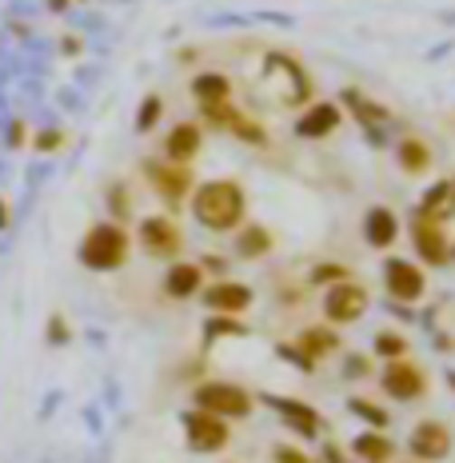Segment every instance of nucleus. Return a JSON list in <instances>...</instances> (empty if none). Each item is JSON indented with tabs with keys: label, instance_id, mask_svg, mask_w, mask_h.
<instances>
[{
	"label": "nucleus",
	"instance_id": "obj_4",
	"mask_svg": "<svg viewBox=\"0 0 455 463\" xmlns=\"http://www.w3.org/2000/svg\"><path fill=\"white\" fill-rule=\"evenodd\" d=\"M184 423V443H188V451H196V456H212V451H224L228 439H232V428L228 420L212 416L204 408H192L180 416Z\"/></svg>",
	"mask_w": 455,
	"mask_h": 463
},
{
	"label": "nucleus",
	"instance_id": "obj_45",
	"mask_svg": "<svg viewBox=\"0 0 455 463\" xmlns=\"http://www.w3.org/2000/svg\"><path fill=\"white\" fill-rule=\"evenodd\" d=\"M408 463H420V459H408Z\"/></svg>",
	"mask_w": 455,
	"mask_h": 463
},
{
	"label": "nucleus",
	"instance_id": "obj_34",
	"mask_svg": "<svg viewBox=\"0 0 455 463\" xmlns=\"http://www.w3.org/2000/svg\"><path fill=\"white\" fill-rule=\"evenodd\" d=\"M44 340L48 344H69L72 340V327H69V320H64V316H48V332H44Z\"/></svg>",
	"mask_w": 455,
	"mask_h": 463
},
{
	"label": "nucleus",
	"instance_id": "obj_29",
	"mask_svg": "<svg viewBox=\"0 0 455 463\" xmlns=\"http://www.w3.org/2000/svg\"><path fill=\"white\" fill-rule=\"evenodd\" d=\"M128 216H132V192L116 180V184H109V220L128 224Z\"/></svg>",
	"mask_w": 455,
	"mask_h": 463
},
{
	"label": "nucleus",
	"instance_id": "obj_12",
	"mask_svg": "<svg viewBox=\"0 0 455 463\" xmlns=\"http://www.w3.org/2000/svg\"><path fill=\"white\" fill-rule=\"evenodd\" d=\"M340 347V335L332 332V327L316 324V327H304V332L296 335L292 347H284V355H292V364H299L304 372H312L319 360H327V355Z\"/></svg>",
	"mask_w": 455,
	"mask_h": 463
},
{
	"label": "nucleus",
	"instance_id": "obj_10",
	"mask_svg": "<svg viewBox=\"0 0 455 463\" xmlns=\"http://www.w3.org/2000/svg\"><path fill=\"white\" fill-rule=\"evenodd\" d=\"M408 236H412V248H415V256H420V264H428V268L451 264V240H448V232H443V220H431V216L415 212Z\"/></svg>",
	"mask_w": 455,
	"mask_h": 463
},
{
	"label": "nucleus",
	"instance_id": "obj_39",
	"mask_svg": "<svg viewBox=\"0 0 455 463\" xmlns=\"http://www.w3.org/2000/svg\"><path fill=\"white\" fill-rule=\"evenodd\" d=\"M13 228V208H8V200L0 196V232H8Z\"/></svg>",
	"mask_w": 455,
	"mask_h": 463
},
{
	"label": "nucleus",
	"instance_id": "obj_6",
	"mask_svg": "<svg viewBox=\"0 0 455 463\" xmlns=\"http://www.w3.org/2000/svg\"><path fill=\"white\" fill-rule=\"evenodd\" d=\"M137 240H140L144 256L164 260V264L180 260V252H184V232H180L176 220L164 216V212H160V216H144V220H140Z\"/></svg>",
	"mask_w": 455,
	"mask_h": 463
},
{
	"label": "nucleus",
	"instance_id": "obj_41",
	"mask_svg": "<svg viewBox=\"0 0 455 463\" xmlns=\"http://www.w3.org/2000/svg\"><path fill=\"white\" fill-rule=\"evenodd\" d=\"M64 56H81V36H64Z\"/></svg>",
	"mask_w": 455,
	"mask_h": 463
},
{
	"label": "nucleus",
	"instance_id": "obj_23",
	"mask_svg": "<svg viewBox=\"0 0 455 463\" xmlns=\"http://www.w3.org/2000/svg\"><path fill=\"white\" fill-rule=\"evenodd\" d=\"M395 160H400V168L408 172V176H428L431 164H435L428 140H420V137H400V144H395Z\"/></svg>",
	"mask_w": 455,
	"mask_h": 463
},
{
	"label": "nucleus",
	"instance_id": "obj_32",
	"mask_svg": "<svg viewBox=\"0 0 455 463\" xmlns=\"http://www.w3.org/2000/svg\"><path fill=\"white\" fill-rule=\"evenodd\" d=\"M340 279H352L344 264H319V268H312V284H319V288H332V284H340Z\"/></svg>",
	"mask_w": 455,
	"mask_h": 463
},
{
	"label": "nucleus",
	"instance_id": "obj_38",
	"mask_svg": "<svg viewBox=\"0 0 455 463\" xmlns=\"http://www.w3.org/2000/svg\"><path fill=\"white\" fill-rule=\"evenodd\" d=\"M276 463H312L299 448H276Z\"/></svg>",
	"mask_w": 455,
	"mask_h": 463
},
{
	"label": "nucleus",
	"instance_id": "obj_5",
	"mask_svg": "<svg viewBox=\"0 0 455 463\" xmlns=\"http://www.w3.org/2000/svg\"><path fill=\"white\" fill-rule=\"evenodd\" d=\"M144 180L152 184V192L164 200L168 208H180L192 196V168L188 164H172V160H144Z\"/></svg>",
	"mask_w": 455,
	"mask_h": 463
},
{
	"label": "nucleus",
	"instance_id": "obj_46",
	"mask_svg": "<svg viewBox=\"0 0 455 463\" xmlns=\"http://www.w3.org/2000/svg\"><path fill=\"white\" fill-rule=\"evenodd\" d=\"M451 192H455V180H451Z\"/></svg>",
	"mask_w": 455,
	"mask_h": 463
},
{
	"label": "nucleus",
	"instance_id": "obj_40",
	"mask_svg": "<svg viewBox=\"0 0 455 463\" xmlns=\"http://www.w3.org/2000/svg\"><path fill=\"white\" fill-rule=\"evenodd\" d=\"M324 463H347V459H344V451L336 448V443H324Z\"/></svg>",
	"mask_w": 455,
	"mask_h": 463
},
{
	"label": "nucleus",
	"instance_id": "obj_43",
	"mask_svg": "<svg viewBox=\"0 0 455 463\" xmlns=\"http://www.w3.org/2000/svg\"><path fill=\"white\" fill-rule=\"evenodd\" d=\"M451 388H455V372H451Z\"/></svg>",
	"mask_w": 455,
	"mask_h": 463
},
{
	"label": "nucleus",
	"instance_id": "obj_2",
	"mask_svg": "<svg viewBox=\"0 0 455 463\" xmlns=\"http://www.w3.org/2000/svg\"><path fill=\"white\" fill-rule=\"evenodd\" d=\"M132 256V232L116 220H96L89 224V232L81 236V248H76V260H81L89 272H120Z\"/></svg>",
	"mask_w": 455,
	"mask_h": 463
},
{
	"label": "nucleus",
	"instance_id": "obj_26",
	"mask_svg": "<svg viewBox=\"0 0 455 463\" xmlns=\"http://www.w3.org/2000/svg\"><path fill=\"white\" fill-rule=\"evenodd\" d=\"M372 352L380 355V360H403V355H408V340H403V335L395 332V327H384V332L375 335Z\"/></svg>",
	"mask_w": 455,
	"mask_h": 463
},
{
	"label": "nucleus",
	"instance_id": "obj_35",
	"mask_svg": "<svg viewBox=\"0 0 455 463\" xmlns=\"http://www.w3.org/2000/svg\"><path fill=\"white\" fill-rule=\"evenodd\" d=\"M24 144H33V132H28V124L16 116V120L8 124V148H24Z\"/></svg>",
	"mask_w": 455,
	"mask_h": 463
},
{
	"label": "nucleus",
	"instance_id": "obj_21",
	"mask_svg": "<svg viewBox=\"0 0 455 463\" xmlns=\"http://www.w3.org/2000/svg\"><path fill=\"white\" fill-rule=\"evenodd\" d=\"M340 104H347V112H352L355 120H360V128L372 132V140H380V137H375V132H380L384 124L392 120V116H387V109H380V104H375V100H367V96H364L360 89H344Z\"/></svg>",
	"mask_w": 455,
	"mask_h": 463
},
{
	"label": "nucleus",
	"instance_id": "obj_44",
	"mask_svg": "<svg viewBox=\"0 0 455 463\" xmlns=\"http://www.w3.org/2000/svg\"><path fill=\"white\" fill-rule=\"evenodd\" d=\"M451 260H455V244H451Z\"/></svg>",
	"mask_w": 455,
	"mask_h": 463
},
{
	"label": "nucleus",
	"instance_id": "obj_33",
	"mask_svg": "<svg viewBox=\"0 0 455 463\" xmlns=\"http://www.w3.org/2000/svg\"><path fill=\"white\" fill-rule=\"evenodd\" d=\"M33 148L36 152H61L64 148V132L61 128H41L33 137Z\"/></svg>",
	"mask_w": 455,
	"mask_h": 463
},
{
	"label": "nucleus",
	"instance_id": "obj_25",
	"mask_svg": "<svg viewBox=\"0 0 455 463\" xmlns=\"http://www.w3.org/2000/svg\"><path fill=\"white\" fill-rule=\"evenodd\" d=\"M455 208V192H451V180H435V184L420 196V216H431V220H448Z\"/></svg>",
	"mask_w": 455,
	"mask_h": 463
},
{
	"label": "nucleus",
	"instance_id": "obj_11",
	"mask_svg": "<svg viewBox=\"0 0 455 463\" xmlns=\"http://www.w3.org/2000/svg\"><path fill=\"white\" fill-rule=\"evenodd\" d=\"M408 456L420 463H443L451 456V431L440 420H420L408 436Z\"/></svg>",
	"mask_w": 455,
	"mask_h": 463
},
{
	"label": "nucleus",
	"instance_id": "obj_15",
	"mask_svg": "<svg viewBox=\"0 0 455 463\" xmlns=\"http://www.w3.org/2000/svg\"><path fill=\"white\" fill-rule=\"evenodd\" d=\"M344 124V104L340 100H316L299 112L296 120V137L304 140H327L336 128Z\"/></svg>",
	"mask_w": 455,
	"mask_h": 463
},
{
	"label": "nucleus",
	"instance_id": "obj_18",
	"mask_svg": "<svg viewBox=\"0 0 455 463\" xmlns=\"http://www.w3.org/2000/svg\"><path fill=\"white\" fill-rule=\"evenodd\" d=\"M268 408H276V416L284 420L288 431H296L299 439H316L319 436V411L312 408V403L304 400H268Z\"/></svg>",
	"mask_w": 455,
	"mask_h": 463
},
{
	"label": "nucleus",
	"instance_id": "obj_42",
	"mask_svg": "<svg viewBox=\"0 0 455 463\" xmlns=\"http://www.w3.org/2000/svg\"><path fill=\"white\" fill-rule=\"evenodd\" d=\"M48 8H52V13H69L72 0H48Z\"/></svg>",
	"mask_w": 455,
	"mask_h": 463
},
{
	"label": "nucleus",
	"instance_id": "obj_13",
	"mask_svg": "<svg viewBox=\"0 0 455 463\" xmlns=\"http://www.w3.org/2000/svg\"><path fill=\"white\" fill-rule=\"evenodd\" d=\"M200 300H204V307L212 316H240L251 307L256 292H251L248 284H240V279H216V284H204Z\"/></svg>",
	"mask_w": 455,
	"mask_h": 463
},
{
	"label": "nucleus",
	"instance_id": "obj_36",
	"mask_svg": "<svg viewBox=\"0 0 455 463\" xmlns=\"http://www.w3.org/2000/svg\"><path fill=\"white\" fill-rule=\"evenodd\" d=\"M344 375L347 380H367V375H372V360H364V355H347Z\"/></svg>",
	"mask_w": 455,
	"mask_h": 463
},
{
	"label": "nucleus",
	"instance_id": "obj_24",
	"mask_svg": "<svg viewBox=\"0 0 455 463\" xmlns=\"http://www.w3.org/2000/svg\"><path fill=\"white\" fill-rule=\"evenodd\" d=\"M188 92L200 109H204V104H224V100H232V80L224 72H196L188 84Z\"/></svg>",
	"mask_w": 455,
	"mask_h": 463
},
{
	"label": "nucleus",
	"instance_id": "obj_37",
	"mask_svg": "<svg viewBox=\"0 0 455 463\" xmlns=\"http://www.w3.org/2000/svg\"><path fill=\"white\" fill-rule=\"evenodd\" d=\"M200 268H204V276L212 272V276L228 279V276H224V272H228V260H224V256H204V260H200Z\"/></svg>",
	"mask_w": 455,
	"mask_h": 463
},
{
	"label": "nucleus",
	"instance_id": "obj_17",
	"mask_svg": "<svg viewBox=\"0 0 455 463\" xmlns=\"http://www.w3.org/2000/svg\"><path fill=\"white\" fill-rule=\"evenodd\" d=\"M204 148V124L196 120H180L172 124V132L164 137V160L172 164H192Z\"/></svg>",
	"mask_w": 455,
	"mask_h": 463
},
{
	"label": "nucleus",
	"instance_id": "obj_30",
	"mask_svg": "<svg viewBox=\"0 0 455 463\" xmlns=\"http://www.w3.org/2000/svg\"><path fill=\"white\" fill-rule=\"evenodd\" d=\"M347 408H352V416H360V420L372 423L375 431H384V428H387V411L380 408V403L364 400V395H352V400H347Z\"/></svg>",
	"mask_w": 455,
	"mask_h": 463
},
{
	"label": "nucleus",
	"instance_id": "obj_28",
	"mask_svg": "<svg viewBox=\"0 0 455 463\" xmlns=\"http://www.w3.org/2000/svg\"><path fill=\"white\" fill-rule=\"evenodd\" d=\"M232 137H236V140H244V144H251V148H264V144H268V132H264V124H260V120H251V116H244V112H240L236 116V120H232Z\"/></svg>",
	"mask_w": 455,
	"mask_h": 463
},
{
	"label": "nucleus",
	"instance_id": "obj_7",
	"mask_svg": "<svg viewBox=\"0 0 455 463\" xmlns=\"http://www.w3.org/2000/svg\"><path fill=\"white\" fill-rule=\"evenodd\" d=\"M380 388L387 400H395V403H415L420 395H428V372H423L420 364H412L408 355H403V360H384Z\"/></svg>",
	"mask_w": 455,
	"mask_h": 463
},
{
	"label": "nucleus",
	"instance_id": "obj_27",
	"mask_svg": "<svg viewBox=\"0 0 455 463\" xmlns=\"http://www.w3.org/2000/svg\"><path fill=\"white\" fill-rule=\"evenodd\" d=\"M228 335H248V327L240 324V316H212L204 324V344L228 340Z\"/></svg>",
	"mask_w": 455,
	"mask_h": 463
},
{
	"label": "nucleus",
	"instance_id": "obj_22",
	"mask_svg": "<svg viewBox=\"0 0 455 463\" xmlns=\"http://www.w3.org/2000/svg\"><path fill=\"white\" fill-rule=\"evenodd\" d=\"M232 236H236V256L240 260H264L276 248L272 228H264V224H240Z\"/></svg>",
	"mask_w": 455,
	"mask_h": 463
},
{
	"label": "nucleus",
	"instance_id": "obj_8",
	"mask_svg": "<svg viewBox=\"0 0 455 463\" xmlns=\"http://www.w3.org/2000/svg\"><path fill=\"white\" fill-rule=\"evenodd\" d=\"M384 292L392 296V304H420L423 292H428V276L412 260L392 256L384 260Z\"/></svg>",
	"mask_w": 455,
	"mask_h": 463
},
{
	"label": "nucleus",
	"instance_id": "obj_19",
	"mask_svg": "<svg viewBox=\"0 0 455 463\" xmlns=\"http://www.w3.org/2000/svg\"><path fill=\"white\" fill-rule=\"evenodd\" d=\"M400 240V216L392 208H372L364 216V244H372L375 252H387V248Z\"/></svg>",
	"mask_w": 455,
	"mask_h": 463
},
{
	"label": "nucleus",
	"instance_id": "obj_9",
	"mask_svg": "<svg viewBox=\"0 0 455 463\" xmlns=\"http://www.w3.org/2000/svg\"><path fill=\"white\" fill-rule=\"evenodd\" d=\"M319 307H324L327 324H355V320H364V312H367V288L355 284V279H340V284L324 288Z\"/></svg>",
	"mask_w": 455,
	"mask_h": 463
},
{
	"label": "nucleus",
	"instance_id": "obj_3",
	"mask_svg": "<svg viewBox=\"0 0 455 463\" xmlns=\"http://www.w3.org/2000/svg\"><path fill=\"white\" fill-rule=\"evenodd\" d=\"M192 408H204L220 420H248L256 400H251L248 388L240 383H228V380H200L192 388Z\"/></svg>",
	"mask_w": 455,
	"mask_h": 463
},
{
	"label": "nucleus",
	"instance_id": "obj_14",
	"mask_svg": "<svg viewBox=\"0 0 455 463\" xmlns=\"http://www.w3.org/2000/svg\"><path fill=\"white\" fill-rule=\"evenodd\" d=\"M264 72L272 76V80H280L284 76L288 80V89H284V109H296V104H304L308 96H312V80H308V72H304V64L292 61L288 52H272L268 56V64H264Z\"/></svg>",
	"mask_w": 455,
	"mask_h": 463
},
{
	"label": "nucleus",
	"instance_id": "obj_1",
	"mask_svg": "<svg viewBox=\"0 0 455 463\" xmlns=\"http://www.w3.org/2000/svg\"><path fill=\"white\" fill-rule=\"evenodd\" d=\"M188 204H192V220H196L200 228L236 232L248 216V192H244L240 180L220 176V180H204V184L192 188Z\"/></svg>",
	"mask_w": 455,
	"mask_h": 463
},
{
	"label": "nucleus",
	"instance_id": "obj_20",
	"mask_svg": "<svg viewBox=\"0 0 455 463\" xmlns=\"http://www.w3.org/2000/svg\"><path fill=\"white\" fill-rule=\"evenodd\" d=\"M395 456H400V451H395V439L387 436V431L367 428L352 439V459L355 463H395Z\"/></svg>",
	"mask_w": 455,
	"mask_h": 463
},
{
	"label": "nucleus",
	"instance_id": "obj_16",
	"mask_svg": "<svg viewBox=\"0 0 455 463\" xmlns=\"http://www.w3.org/2000/svg\"><path fill=\"white\" fill-rule=\"evenodd\" d=\"M164 296L168 300H196L200 292H204V268L192 264V260H172L168 272H164Z\"/></svg>",
	"mask_w": 455,
	"mask_h": 463
},
{
	"label": "nucleus",
	"instance_id": "obj_31",
	"mask_svg": "<svg viewBox=\"0 0 455 463\" xmlns=\"http://www.w3.org/2000/svg\"><path fill=\"white\" fill-rule=\"evenodd\" d=\"M160 116H164V96H144L140 100V112H137V132H152L160 124Z\"/></svg>",
	"mask_w": 455,
	"mask_h": 463
}]
</instances>
